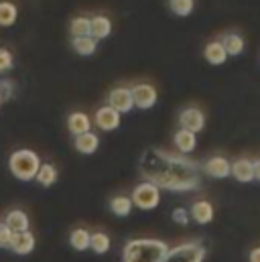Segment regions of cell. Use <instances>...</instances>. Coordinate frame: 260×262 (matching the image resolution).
I'll return each instance as SVG.
<instances>
[{
  "label": "cell",
  "mask_w": 260,
  "mask_h": 262,
  "mask_svg": "<svg viewBox=\"0 0 260 262\" xmlns=\"http://www.w3.org/2000/svg\"><path fill=\"white\" fill-rule=\"evenodd\" d=\"M140 171L146 177L148 183L157 185L159 189H169V191H191L199 187V165L167 152L159 148H150L144 152L140 161Z\"/></svg>",
  "instance_id": "obj_1"
},
{
  "label": "cell",
  "mask_w": 260,
  "mask_h": 262,
  "mask_svg": "<svg viewBox=\"0 0 260 262\" xmlns=\"http://www.w3.org/2000/svg\"><path fill=\"white\" fill-rule=\"evenodd\" d=\"M167 252L169 246L163 240H153V238L130 240L124 246L122 262H163Z\"/></svg>",
  "instance_id": "obj_2"
},
{
  "label": "cell",
  "mask_w": 260,
  "mask_h": 262,
  "mask_svg": "<svg viewBox=\"0 0 260 262\" xmlns=\"http://www.w3.org/2000/svg\"><path fill=\"white\" fill-rule=\"evenodd\" d=\"M39 167H41V159L31 148H18L8 157V169L12 177H16L18 181H25V183L33 181L37 177Z\"/></svg>",
  "instance_id": "obj_3"
},
{
  "label": "cell",
  "mask_w": 260,
  "mask_h": 262,
  "mask_svg": "<svg viewBox=\"0 0 260 262\" xmlns=\"http://www.w3.org/2000/svg\"><path fill=\"white\" fill-rule=\"evenodd\" d=\"M132 205H136L138 209H144V211H150L155 207H159L161 203V189L148 181L144 183H138L134 189H132V197H130Z\"/></svg>",
  "instance_id": "obj_4"
},
{
  "label": "cell",
  "mask_w": 260,
  "mask_h": 262,
  "mask_svg": "<svg viewBox=\"0 0 260 262\" xmlns=\"http://www.w3.org/2000/svg\"><path fill=\"white\" fill-rule=\"evenodd\" d=\"M205 246L201 242H187L177 248H169L163 262H203Z\"/></svg>",
  "instance_id": "obj_5"
},
{
  "label": "cell",
  "mask_w": 260,
  "mask_h": 262,
  "mask_svg": "<svg viewBox=\"0 0 260 262\" xmlns=\"http://www.w3.org/2000/svg\"><path fill=\"white\" fill-rule=\"evenodd\" d=\"M130 94H132L134 106L140 108V110H150L159 100V92L150 83H136V85L130 88Z\"/></svg>",
  "instance_id": "obj_6"
},
{
  "label": "cell",
  "mask_w": 260,
  "mask_h": 262,
  "mask_svg": "<svg viewBox=\"0 0 260 262\" xmlns=\"http://www.w3.org/2000/svg\"><path fill=\"white\" fill-rule=\"evenodd\" d=\"M179 124H181L183 130H189L197 134V132H201L205 128V114L199 108H195V106L183 108L179 112Z\"/></svg>",
  "instance_id": "obj_7"
},
{
  "label": "cell",
  "mask_w": 260,
  "mask_h": 262,
  "mask_svg": "<svg viewBox=\"0 0 260 262\" xmlns=\"http://www.w3.org/2000/svg\"><path fill=\"white\" fill-rule=\"evenodd\" d=\"M35 244H37V240H35V234L31 230H27V232H12L10 242H8V250H12L18 256H27V254H31L35 250Z\"/></svg>",
  "instance_id": "obj_8"
},
{
  "label": "cell",
  "mask_w": 260,
  "mask_h": 262,
  "mask_svg": "<svg viewBox=\"0 0 260 262\" xmlns=\"http://www.w3.org/2000/svg\"><path fill=\"white\" fill-rule=\"evenodd\" d=\"M108 106L114 108L120 116L122 114H128L134 108V102H132V94H130V88H114L110 94H108Z\"/></svg>",
  "instance_id": "obj_9"
},
{
  "label": "cell",
  "mask_w": 260,
  "mask_h": 262,
  "mask_svg": "<svg viewBox=\"0 0 260 262\" xmlns=\"http://www.w3.org/2000/svg\"><path fill=\"white\" fill-rule=\"evenodd\" d=\"M94 122H96V126H98L100 130L112 132L120 126L122 118H120V114H118L114 108H110V106L106 104V106L98 108V112H96V116H94Z\"/></svg>",
  "instance_id": "obj_10"
},
{
  "label": "cell",
  "mask_w": 260,
  "mask_h": 262,
  "mask_svg": "<svg viewBox=\"0 0 260 262\" xmlns=\"http://www.w3.org/2000/svg\"><path fill=\"white\" fill-rule=\"evenodd\" d=\"M112 33V20L106 14H96L90 18V37L96 41L108 39Z\"/></svg>",
  "instance_id": "obj_11"
},
{
  "label": "cell",
  "mask_w": 260,
  "mask_h": 262,
  "mask_svg": "<svg viewBox=\"0 0 260 262\" xmlns=\"http://www.w3.org/2000/svg\"><path fill=\"white\" fill-rule=\"evenodd\" d=\"M230 165L232 163L224 157H211L205 161L203 171L213 179H226V177H230Z\"/></svg>",
  "instance_id": "obj_12"
},
{
  "label": "cell",
  "mask_w": 260,
  "mask_h": 262,
  "mask_svg": "<svg viewBox=\"0 0 260 262\" xmlns=\"http://www.w3.org/2000/svg\"><path fill=\"white\" fill-rule=\"evenodd\" d=\"M230 175H232L238 183H250V181H254L252 161H250V159H238L236 163L230 165Z\"/></svg>",
  "instance_id": "obj_13"
},
{
  "label": "cell",
  "mask_w": 260,
  "mask_h": 262,
  "mask_svg": "<svg viewBox=\"0 0 260 262\" xmlns=\"http://www.w3.org/2000/svg\"><path fill=\"white\" fill-rule=\"evenodd\" d=\"M203 57L209 66H224L228 61V53L220 41H209L203 47Z\"/></svg>",
  "instance_id": "obj_14"
},
{
  "label": "cell",
  "mask_w": 260,
  "mask_h": 262,
  "mask_svg": "<svg viewBox=\"0 0 260 262\" xmlns=\"http://www.w3.org/2000/svg\"><path fill=\"white\" fill-rule=\"evenodd\" d=\"M67 128L73 136H79V134H85L92 128V120L85 112H71L67 116Z\"/></svg>",
  "instance_id": "obj_15"
},
{
  "label": "cell",
  "mask_w": 260,
  "mask_h": 262,
  "mask_svg": "<svg viewBox=\"0 0 260 262\" xmlns=\"http://www.w3.org/2000/svg\"><path fill=\"white\" fill-rule=\"evenodd\" d=\"M4 224L8 226L10 232H27L31 226V220L23 209H10L4 217Z\"/></svg>",
  "instance_id": "obj_16"
},
{
  "label": "cell",
  "mask_w": 260,
  "mask_h": 262,
  "mask_svg": "<svg viewBox=\"0 0 260 262\" xmlns=\"http://www.w3.org/2000/svg\"><path fill=\"white\" fill-rule=\"evenodd\" d=\"M75 150L77 152H81V155H94L96 150H98V146H100V138H98V134H94V132H85V134H79V136H75Z\"/></svg>",
  "instance_id": "obj_17"
},
{
  "label": "cell",
  "mask_w": 260,
  "mask_h": 262,
  "mask_svg": "<svg viewBox=\"0 0 260 262\" xmlns=\"http://www.w3.org/2000/svg\"><path fill=\"white\" fill-rule=\"evenodd\" d=\"M220 43L224 45V49H226L228 57H238L240 53H244V47H246L244 37H242V35H238V33H228V35H224Z\"/></svg>",
  "instance_id": "obj_18"
},
{
  "label": "cell",
  "mask_w": 260,
  "mask_h": 262,
  "mask_svg": "<svg viewBox=\"0 0 260 262\" xmlns=\"http://www.w3.org/2000/svg\"><path fill=\"white\" fill-rule=\"evenodd\" d=\"M189 217H193L195 222L201 224V226L209 224V222L213 220V205H211L209 201H205V199L195 201L193 207H191V215H189Z\"/></svg>",
  "instance_id": "obj_19"
},
{
  "label": "cell",
  "mask_w": 260,
  "mask_h": 262,
  "mask_svg": "<svg viewBox=\"0 0 260 262\" xmlns=\"http://www.w3.org/2000/svg\"><path fill=\"white\" fill-rule=\"evenodd\" d=\"M173 142H175V146L179 148V152H191L195 150V146H197V136H195L193 132L189 130H177L175 132V136H173Z\"/></svg>",
  "instance_id": "obj_20"
},
{
  "label": "cell",
  "mask_w": 260,
  "mask_h": 262,
  "mask_svg": "<svg viewBox=\"0 0 260 262\" xmlns=\"http://www.w3.org/2000/svg\"><path fill=\"white\" fill-rule=\"evenodd\" d=\"M71 47H73V51H75L77 55H81V57H90V55L96 53V49H98V41L92 39V37H77V39H71Z\"/></svg>",
  "instance_id": "obj_21"
},
{
  "label": "cell",
  "mask_w": 260,
  "mask_h": 262,
  "mask_svg": "<svg viewBox=\"0 0 260 262\" xmlns=\"http://www.w3.org/2000/svg\"><path fill=\"white\" fill-rule=\"evenodd\" d=\"M35 181H37L41 187H51V185L57 181V169H55V165H51V163H41Z\"/></svg>",
  "instance_id": "obj_22"
},
{
  "label": "cell",
  "mask_w": 260,
  "mask_h": 262,
  "mask_svg": "<svg viewBox=\"0 0 260 262\" xmlns=\"http://www.w3.org/2000/svg\"><path fill=\"white\" fill-rule=\"evenodd\" d=\"M16 16H18L16 4L10 0H2L0 2V27H12L16 23Z\"/></svg>",
  "instance_id": "obj_23"
},
{
  "label": "cell",
  "mask_w": 260,
  "mask_h": 262,
  "mask_svg": "<svg viewBox=\"0 0 260 262\" xmlns=\"http://www.w3.org/2000/svg\"><path fill=\"white\" fill-rule=\"evenodd\" d=\"M112 246V240L106 232H94L90 234V248L96 252V254H106Z\"/></svg>",
  "instance_id": "obj_24"
},
{
  "label": "cell",
  "mask_w": 260,
  "mask_h": 262,
  "mask_svg": "<svg viewBox=\"0 0 260 262\" xmlns=\"http://www.w3.org/2000/svg\"><path fill=\"white\" fill-rule=\"evenodd\" d=\"M69 244H71V248L77 250V252L88 250V248H90V232H88L85 228L73 230V232L69 234Z\"/></svg>",
  "instance_id": "obj_25"
},
{
  "label": "cell",
  "mask_w": 260,
  "mask_h": 262,
  "mask_svg": "<svg viewBox=\"0 0 260 262\" xmlns=\"http://www.w3.org/2000/svg\"><path fill=\"white\" fill-rule=\"evenodd\" d=\"M132 207H134V205H132L130 197H126V195H116L110 199V209H112V213L118 215V217H126V215H130Z\"/></svg>",
  "instance_id": "obj_26"
},
{
  "label": "cell",
  "mask_w": 260,
  "mask_h": 262,
  "mask_svg": "<svg viewBox=\"0 0 260 262\" xmlns=\"http://www.w3.org/2000/svg\"><path fill=\"white\" fill-rule=\"evenodd\" d=\"M169 10L175 16H191L195 10V0H169Z\"/></svg>",
  "instance_id": "obj_27"
},
{
  "label": "cell",
  "mask_w": 260,
  "mask_h": 262,
  "mask_svg": "<svg viewBox=\"0 0 260 262\" xmlns=\"http://www.w3.org/2000/svg\"><path fill=\"white\" fill-rule=\"evenodd\" d=\"M69 33H71L73 39L90 37V16H75L69 25Z\"/></svg>",
  "instance_id": "obj_28"
},
{
  "label": "cell",
  "mask_w": 260,
  "mask_h": 262,
  "mask_svg": "<svg viewBox=\"0 0 260 262\" xmlns=\"http://www.w3.org/2000/svg\"><path fill=\"white\" fill-rule=\"evenodd\" d=\"M12 63H14L12 53H10L6 47H0V73H4V71H8V69H12Z\"/></svg>",
  "instance_id": "obj_29"
},
{
  "label": "cell",
  "mask_w": 260,
  "mask_h": 262,
  "mask_svg": "<svg viewBox=\"0 0 260 262\" xmlns=\"http://www.w3.org/2000/svg\"><path fill=\"white\" fill-rule=\"evenodd\" d=\"M12 92H14V83L8 81V79H0V98H2V102L10 100Z\"/></svg>",
  "instance_id": "obj_30"
},
{
  "label": "cell",
  "mask_w": 260,
  "mask_h": 262,
  "mask_svg": "<svg viewBox=\"0 0 260 262\" xmlns=\"http://www.w3.org/2000/svg\"><path fill=\"white\" fill-rule=\"evenodd\" d=\"M189 213H187V209H183V207H177V209H173V222L175 224H179V226H187L189 224Z\"/></svg>",
  "instance_id": "obj_31"
},
{
  "label": "cell",
  "mask_w": 260,
  "mask_h": 262,
  "mask_svg": "<svg viewBox=\"0 0 260 262\" xmlns=\"http://www.w3.org/2000/svg\"><path fill=\"white\" fill-rule=\"evenodd\" d=\"M10 236H12V232L8 230V226H6L4 222H0V250H2V248H8Z\"/></svg>",
  "instance_id": "obj_32"
},
{
  "label": "cell",
  "mask_w": 260,
  "mask_h": 262,
  "mask_svg": "<svg viewBox=\"0 0 260 262\" xmlns=\"http://www.w3.org/2000/svg\"><path fill=\"white\" fill-rule=\"evenodd\" d=\"M252 171H254V181H260V159L252 161Z\"/></svg>",
  "instance_id": "obj_33"
},
{
  "label": "cell",
  "mask_w": 260,
  "mask_h": 262,
  "mask_svg": "<svg viewBox=\"0 0 260 262\" xmlns=\"http://www.w3.org/2000/svg\"><path fill=\"white\" fill-rule=\"evenodd\" d=\"M248 258H250V262H260V246L250 252V256H248Z\"/></svg>",
  "instance_id": "obj_34"
},
{
  "label": "cell",
  "mask_w": 260,
  "mask_h": 262,
  "mask_svg": "<svg viewBox=\"0 0 260 262\" xmlns=\"http://www.w3.org/2000/svg\"><path fill=\"white\" fill-rule=\"evenodd\" d=\"M2 104H4V102H2V98H0V106H2Z\"/></svg>",
  "instance_id": "obj_35"
}]
</instances>
